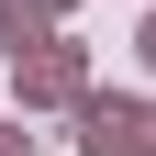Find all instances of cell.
I'll list each match as a JSON object with an SVG mask.
<instances>
[{
	"instance_id": "obj_1",
	"label": "cell",
	"mask_w": 156,
	"mask_h": 156,
	"mask_svg": "<svg viewBox=\"0 0 156 156\" xmlns=\"http://www.w3.org/2000/svg\"><path fill=\"white\" fill-rule=\"evenodd\" d=\"M89 156H145V123H134L123 101H101L89 112Z\"/></svg>"
}]
</instances>
